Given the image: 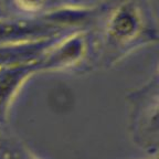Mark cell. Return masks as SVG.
<instances>
[{
    "mask_svg": "<svg viewBox=\"0 0 159 159\" xmlns=\"http://www.w3.org/2000/svg\"><path fill=\"white\" fill-rule=\"evenodd\" d=\"M48 0H12V3L25 17H35L45 11Z\"/></svg>",
    "mask_w": 159,
    "mask_h": 159,
    "instance_id": "ba28073f",
    "label": "cell"
},
{
    "mask_svg": "<svg viewBox=\"0 0 159 159\" xmlns=\"http://www.w3.org/2000/svg\"><path fill=\"white\" fill-rule=\"evenodd\" d=\"M89 33L77 29L65 33L35 63L38 72H54L80 66L93 51Z\"/></svg>",
    "mask_w": 159,
    "mask_h": 159,
    "instance_id": "7a4b0ae2",
    "label": "cell"
},
{
    "mask_svg": "<svg viewBox=\"0 0 159 159\" xmlns=\"http://www.w3.org/2000/svg\"><path fill=\"white\" fill-rule=\"evenodd\" d=\"M0 136H1V134H0Z\"/></svg>",
    "mask_w": 159,
    "mask_h": 159,
    "instance_id": "8fae6325",
    "label": "cell"
},
{
    "mask_svg": "<svg viewBox=\"0 0 159 159\" xmlns=\"http://www.w3.org/2000/svg\"><path fill=\"white\" fill-rule=\"evenodd\" d=\"M12 17V15L10 13V11H8L7 9H3L1 6H0V20L1 19H7V18Z\"/></svg>",
    "mask_w": 159,
    "mask_h": 159,
    "instance_id": "9c48e42d",
    "label": "cell"
},
{
    "mask_svg": "<svg viewBox=\"0 0 159 159\" xmlns=\"http://www.w3.org/2000/svg\"><path fill=\"white\" fill-rule=\"evenodd\" d=\"M156 33L146 27L142 10L134 2L118 5L107 17L103 31V61L115 63L125 53L143 43L152 42Z\"/></svg>",
    "mask_w": 159,
    "mask_h": 159,
    "instance_id": "6da1fadb",
    "label": "cell"
},
{
    "mask_svg": "<svg viewBox=\"0 0 159 159\" xmlns=\"http://www.w3.org/2000/svg\"><path fill=\"white\" fill-rule=\"evenodd\" d=\"M0 159H38L19 145L0 136Z\"/></svg>",
    "mask_w": 159,
    "mask_h": 159,
    "instance_id": "52a82bcc",
    "label": "cell"
},
{
    "mask_svg": "<svg viewBox=\"0 0 159 159\" xmlns=\"http://www.w3.org/2000/svg\"><path fill=\"white\" fill-rule=\"evenodd\" d=\"M35 73H38L35 64L0 66V127L7 124L16 97Z\"/></svg>",
    "mask_w": 159,
    "mask_h": 159,
    "instance_id": "5b68a950",
    "label": "cell"
},
{
    "mask_svg": "<svg viewBox=\"0 0 159 159\" xmlns=\"http://www.w3.org/2000/svg\"><path fill=\"white\" fill-rule=\"evenodd\" d=\"M73 30L57 27L41 16H12L0 20V45L49 39Z\"/></svg>",
    "mask_w": 159,
    "mask_h": 159,
    "instance_id": "277c9868",
    "label": "cell"
},
{
    "mask_svg": "<svg viewBox=\"0 0 159 159\" xmlns=\"http://www.w3.org/2000/svg\"><path fill=\"white\" fill-rule=\"evenodd\" d=\"M147 159H158V157H157V155H155V156L149 157V158H147Z\"/></svg>",
    "mask_w": 159,
    "mask_h": 159,
    "instance_id": "30bf717a",
    "label": "cell"
},
{
    "mask_svg": "<svg viewBox=\"0 0 159 159\" xmlns=\"http://www.w3.org/2000/svg\"><path fill=\"white\" fill-rule=\"evenodd\" d=\"M65 33L39 41L0 45V66L35 64L48 52V50Z\"/></svg>",
    "mask_w": 159,
    "mask_h": 159,
    "instance_id": "8992f818",
    "label": "cell"
},
{
    "mask_svg": "<svg viewBox=\"0 0 159 159\" xmlns=\"http://www.w3.org/2000/svg\"><path fill=\"white\" fill-rule=\"evenodd\" d=\"M132 134L142 148L157 155L158 150V92L157 86L144 89L132 98Z\"/></svg>",
    "mask_w": 159,
    "mask_h": 159,
    "instance_id": "3957f363",
    "label": "cell"
}]
</instances>
